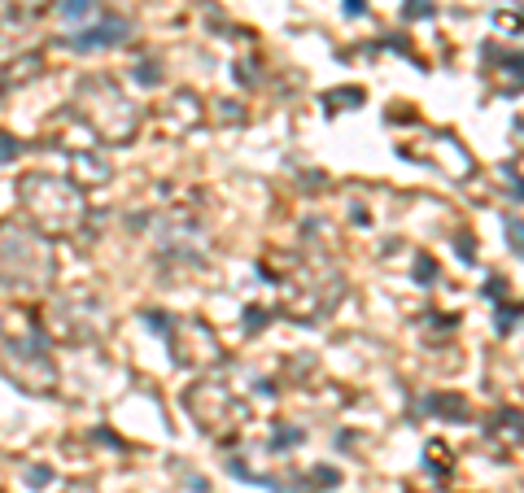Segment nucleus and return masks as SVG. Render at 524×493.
Returning <instances> with one entry per match:
<instances>
[]
</instances>
